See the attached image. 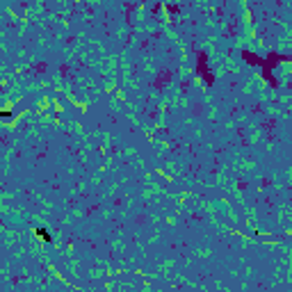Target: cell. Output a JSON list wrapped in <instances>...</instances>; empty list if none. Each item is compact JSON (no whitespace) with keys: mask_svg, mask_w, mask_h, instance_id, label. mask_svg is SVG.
I'll use <instances>...</instances> for the list:
<instances>
[{"mask_svg":"<svg viewBox=\"0 0 292 292\" xmlns=\"http://www.w3.org/2000/svg\"><path fill=\"white\" fill-rule=\"evenodd\" d=\"M36 233H39V235H43V240H50V237H48V233H46L43 228H36Z\"/></svg>","mask_w":292,"mask_h":292,"instance_id":"1","label":"cell"}]
</instances>
